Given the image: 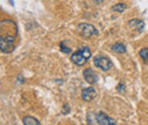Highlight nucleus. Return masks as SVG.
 Instances as JSON below:
<instances>
[{
	"label": "nucleus",
	"mask_w": 148,
	"mask_h": 125,
	"mask_svg": "<svg viewBox=\"0 0 148 125\" xmlns=\"http://www.w3.org/2000/svg\"><path fill=\"white\" fill-rule=\"evenodd\" d=\"M23 124L25 125H40V122L37 118L32 117V116H26L23 118Z\"/></svg>",
	"instance_id": "obj_10"
},
{
	"label": "nucleus",
	"mask_w": 148,
	"mask_h": 125,
	"mask_svg": "<svg viewBox=\"0 0 148 125\" xmlns=\"http://www.w3.org/2000/svg\"><path fill=\"white\" fill-rule=\"evenodd\" d=\"M77 32L84 38H91L92 36L98 34V31L97 29L93 26L92 24H89V23H81L77 25L76 27Z\"/></svg>",
	"instance_id": "obj_2"
},
{
	"label": "nucleus",
	"mask_w": 148,
	"mask_h": 125,
	"mask_svg": "<svg viewBox=\"0 0 148 125\" xmlns=\"http://www.w3.org/2000/svg\"><path fill=\"white\" fill-rule=\"evenodd\" d=\"M83 77L89 84H95L98 81V76L91 68H87L83 71Z\"/></svg>",
	"instance_id": "obj_7"
},
{
	"label": "nucleus",
	"mask_w": 148,
	"mask_h": 125,
	"mask_svg": "<svg viewBox=\"0 0 148 125\" xmlns=\"http://www.w3.org/2000/svg\"><path fill=\"white\" fill-rule=\"evenodd\" d=\"M91 57V51L88 47H81L71 56L72 63L77 66H83Z\"/></svg>",
	"instance_id": "obj_1"
},
{
	"label": "nucleus",
	"mask_w": 148,
	"mask_h": 125,
	"mask_svg": "<svg viewBox=\"0 0 148 125\" xmlns=\"http://www.w3.org/2000/svg\"><path fill=\"white\" fill-rule=\"evenodd\" d=\"M139 56L141 57V59H144L145 61L148 63V48H143V49L139 51Z\"/></svg>",
	"instance_id": "obj_12"
},
{
	"label": "nucleus",
	"mask_w": 148,
	"mask_h": 125,
	"mask_svg": "<svg viewBox=\"0 0 148 125\" xmlns=\"http://www.w3.org/2000/svg\"><path fill=\"white\" fill-rule=\"evenodd\" d=\"M59 48H60V50H62L64 54H70V53H71V49H70V48H67V47H65V44H64V42H63V41L59 43Z\"/></svg>",
	"instance_id": "obj_13"
},
{
	"label": "nucleus",
	"mask_w": 148,
	"mask_h": 125,
	"mask_svg": "<svg viewBox=\"0 0 148 125\" xmlns=\"http://www.w3.org/2000/svg\"><path fill=\"white\" fill-rule=\"evenodd\" d=\"M129 25L131 26V27H133V29L138 30L139 32H141V31L144 30L145 23H144V20H141V19L134 18V19H131V20H130V22H129Z\"/></svg>",
	"instance_id": "obj_8"
},
{
	"label": "nucleus",
	"mask_w": 148,
	"mask_h": 125,
	"mask_svg": "<svg viewBox=\"0 0 148 125\" xmlns=\"http://www.w3.org/2000/svg\"><path fill=\"white\" fill-rule=\"evenodd\" d=\"M93 1H95V2H97V3H100V2H103L104 0H93Z\"/></svg>",
	"instance_id": "obj_16"
},
{
	"label": "nucleus",
	"mask_w": 148,
	"mask_h": 125,
	"mask_svg": "<svg viewBox=\"0 0 148 125\" xmlns=\"http://www.w3.org/2000/svg\"><path fill=\"white\" fill-rule=\"evenodd\" d=\"M93 63H95V65L99 68V70H101V71L104 72H107L110 71L112 68V66H113V63H112V60L108 58V57H106V56H96L95 58H93Z\"/></svg>",
	"instance_id": "obj_4"
},
{
	"label": "nucleus",
	"mask_w": 148,
	"mask_h": 125,
	"mask_svg": "<svg viewBox=\"0 0 148 125\" xmlns=\"http://www.w3.org/2000/svg\"><path fill=\"white\" fill-rule=\"evenodd\" d=\"M117 91H120V92L124 91V85H123V83H120V84H119V87H117Z\"/></svg>",
	"instance_id": "obj_15"
},
{
	"label": "nucleus",
	"mask_w": 148,
	"mask_h": 125,
	"mask_svg": "<svg viewBox=\"0 0 148 125\" xmlns=\"http://www.w3.org/2000/svg\"><path fill=\"white\" fill-rule=\"evenodd\" d=\"M14 41H15V38L13 36H7L6 38H3L2 36H0V49H1V53H5V54L12 53L15 49Z\"/></svg>",
	"instance_id": "obj_3"
},
{
	"label": "nucleus",
	"mask_w": 148,
	"mask_h": 125,
	"mask_svg": "<svg viewBox=\"0 0 148 125\" xmlns=\"http://www.w3.org/2000/svg\"><path fill=\"white\" fill-rule=\"evenodd\" d=\"M112 9H113V12H116V13H123V12L127 9V5L120 2V3L114 5V6L112 7Z\"/></svg>",
	"instance_id": "obj_11"
},
{
	"label": "nucleus",
	"mask_w": 148,
	"mask_h": 125,
	"mask_svg": "<svg viewBox=\"0 0 148 125\" xmlns=\"http://www.w3.org/2000/svg\"><path fill=\"white\" fill-rule=\"evenodd\" d=\"M112 50L115 51V53H117V54H124V53L127 51V48H125V46H124L123 43L116 42V43H114V44L112 46Z\"/></svg>",
	"instance_id": "obj_9"
},
{
	"label": "nucleus",
	"mask_w": 148,
	"mask_h": 125,
	"mask_svg": "<svg viewBox=\"0 0 148 125\" xmlns=\"http://www.w3.org/2000/svg\"><path fill=\"white\" fill-rule=\"evenodd\" d=\"M67 113H70V107L67 105H64V107H63V114H67Z\"/></svg>",
	"instance_id": "obj_14"
},
{
	"label": "nucleus",
	"mask_w": 148,
	"mask_h": 125,
	"mask_svg": "<svg viewBox=\"0 0 148 125\" xmlns=\"http://www.w3.org/2000/svg\"><path fill=\"white\" fill-rule=\"evenodd\" d=\"M81 97H82V99H83L84 101H87V102L92 101L93 99L97 97V91H96V89H93L92 87L86 88V89L82 90Z\"/></svg>",
	"instance_id": "obj_6"
},
{
	"label": "nucleus",
	"mask_w": 148,
	"mask_h": 125,
	"mask_svg": "<svg viewBox=\"0 0 148 125\" xmlns=\"http://www.w3.org/2000/svg\"><path fill=\"white\" fill-rule=\"evenodd\" d=\"M96 122L99 125H114L116 124L115 120L106 115L104 111H99L96 114Z\"/></svg>",
	"instance_id": "obj_5"
}]
</instances>
